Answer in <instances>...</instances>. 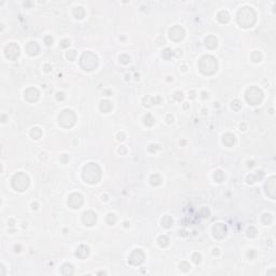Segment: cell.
<instances>
[{
    "instance_id": "cell-1",
    "label": "cell",
    "mask_w": 276,
    "mask_h": 276,
    "mask_svg": "<svg viewBox=\"0 0 276 276\" xmlns=\"http://www.w3.org/2000/svg\"><path fill=\"white\" fill-rule=\"evenodd\" d=\"M102 172L99 166L95 163H90L83 168V178L88 183H96L100 179Z\"/></svg>"
},
{
    "instance_id": "cell-2",
    "label": "cell",
    "mask_w": 276,
    "mask_h": 276,
    "mask_svg": "<svg viewBox=\"0 0 276 276\" xmlns=\"http://www.w3.org/2000/svg\"><path fill=\"white\" fill-rule=\"evenodd\" d=\"M255 20H256V15L250 8H243L238 12V24L242 25L243 27H251L255 23Z\"/></svg>"
},
{
    "instance_id": "cell-3",
    "label": "cell",
    "mask_w": 276,
    "mask_h": 276,
    "mask_svg": "<svg viewBox=\"0 0 276 276\" xmlns=\"http://www.w3.org/2000/svg\"><path fill=\"white\" fill-rule=\"evenodd\" d=\"M200 70L204 74H212L217 71V62L212 56H204L200 60Z\"/></svg>"
},
{
    "instance_id": "cell-4",
    "label": "cell",
    "mask_w": 276,
    "mask_h": 276,
    "mask_svg": "<svg viewBox=\"0 0 276 276\" xmlns=\"http://www.w3.org/2000/svg\"><path fill=\"white\" fill-rule=\"evenodd\" d=\"M81 67L85 70H93L97 67V57L93 53L86 52L82 55L80 59Z\"/></svg>"
},
{
    "instance_id": "cell-5",
    "label": "cell",
    "mask_w": 276,
    "mask_h": 276,
    "mask_svg": "<svg viewBox=\"0 0 276 276\" xmlns=\"http://www.w3.org/2000/svg\"><path fill=\"white\" fill-rule=\"evenodd\" d=\"M29 184V179L25 174L18 173L12 178V187L17 191H24Z\"/></svg>"
},
{
    "instance_id": "cell-6",
    "label": "cell",
    "mask_w": 276,
    "mask_h": 276,
    "mask_svg": "<svg viewBox=\"0 0 276 276\" xmlns=\"http://www.w3.org/2000/svg\"><path fill=\"white\" fill-rule=\"evenodd\" d=\"M76 122V114L72 110H64L59 114V124L63 127H71Z\"/></svg>"
},
{
    "instance_id": "cell-7",
    "label": "cell",
    "mask_w": 276,
    "mask_h": 276,
    "mask_svg": "<svg viewBox=\"0 0 276 276\" xmlns=\"http://www.w3.org/2000/svg\"><path fill=\"white\" fill-rule=\"evenodd\" d=\"M263 94L258 88H250L246 93V99L250 105H258L261 102Z\"/></svg>"
},
{
    "instance_id": "cell-8",
    "label": "cell",
    "mask_w": 276,
    "mask_h": 276,
    "mask_svg": "<svg viewBox=\"0 0 276 276\" xmlns=\"http://www.w3.org/2000/svg\"><path fill=\"white\" fill-rule=\"evenodd\" d=\"M4 53H6V56L9 58V59H16V58L20 56V48H18L17 44L15 43H10L6 46V50H4Z\"/></svg>"
},
{
    "instance_id": "cell-9",
    "label": "cell",
    "mask_w": 276,
    "mask_h": 276,
    "mask_svg": "<svg viewBox=\"0 0 276 276\" xmlns=\"http://www.w3.org/2000/svg\"><path fill=\"white\" fill-rule=\"evenodd\" d=\"M145 260V255L144 252L140 249H136L131 254L130 256V263L133 264V265H138V264L142 263Z\"/></svg>"
},
{
    "instance_id": "cell-10",
    "label": "cell",
    "mask_w": 276,
    "mask_h": 276,
    "mask_svg": "<svg viewBox=\"0 0 276 276\" xmlns=\"http://www.w3.org/2000/svg\"><path fill=\"white\" fill-rule=\"evenodd\" d=\"M82 204H83V200H82V196H81L80 194L74 193V194H71V195L69 196L68 205L71 208H74V209H77V208H80Z\"/></svg>"
},
{
    "instance_id": "cell-11",
    "label": "cell",
    "mask_w": 276,
    "mask_h": 276,
    "mask_svg": "<svg viewBox=\"0 0 276 276\" xmlns=\"http://www.w3.org/2000/svg\"><path fill=\"white\" fill-rule=\"evenodd\" d=\"M184 36V30L179 26H175L169 30V37L174 41H180Z\"/></svg>"
},
{
    "instance_id": "cell-12",
    "label": "cell",
    "mask_w": 276,
    "mask_h": 276,
    "mask_svg": "<svg viewBox=\"0 0 276 276\" xmlns=\"http://www.w3.org/2000/svg\"><path fill=\"white\" fill-rule=\"evenodd\" d=\"M212 232H214V236L217 238H222L226 236V226L222 223H218L212 228Z\"/></svg>"
},
{
    "instance_id": "cell-13",
    "label": "cell",
    "mask_w": 276,
    "mask_h": 276,
    "mask_svg": "<svg viewBox=\"0 0 276 276\" xmlns=\"http://www.w3.org/2000/svg\"><path fill=\"white\" fill-rule=\"evenodd\" d=\"M83 222L86 226H93L96 222V214L93 212H86L83 214Z\"/></svg>"
},
{
    "instance_id": "cell-14",
    "label": "cell",
    "mask_w": 276,
    "mask_h": 276,
    "mask_svg": "<svg viewBox=\"0 0 276 276\" xmlns=\"http://www.w3.org/2000/svg\"><path fill=\"white\" fill-rule=\"evenodd\" d=\"M25 98L28 100V102H36L39 98V92L37 88H30L25 92Z\"/></svg>"
},
{
    "instance_id": "cell-15",
    "label": "cell",
    "mask_w": 276,
    "mask_h": 276,
    "mask_svg": "<svg viewBox=\"0 0 276 276\" xmlns=\"http://www.w3.org/2000/svg\"><path fill=\"white\" fill-rule=\"evenodd\" d=\"M76 256L80 259H85L88 256V248L86 246H84V245L79 246L76 251Z\"/></svg>"
},
{
    "instance_id": "cell-16",
    "label": "cell",
    "mask_w": 276,
    "mask_h": 276,
    "mask_svg": "<svg viewBox=\"0 0 276 276\" xmlns=\"http://www.w3.org/2000/svg\"><path fill=\"white\" fill-rule=\"evenodd\" d=\"M26 51L29 55H36L39 52V46L36 42H29L26 46Z\"/></svg>"
},
{
    "instance_id": "cell-17",
    "label": "cell",
    "mask_w": 276,
    "mask_h": 276,
    "mask_svg": "<svg viewBox=\"0 0 276 276\" xmlns=\"http://www.w3.org/2000/svg\"><path fill=\"white\" fill-rule=\"evenodd\" d=\"M205 45L208 49H215L217 46V39L212 36H209L205 39Z\"/></svg>"
},
{
    "instance_id": "cell-18",
    "label": "cell",
    "mask_w": 276,
    "mask_h": 276,
    "mask_svg": "<svg viewBox=\"0 0 276 276\" xmlns=\"http://www.w3.org/2000/svg\"><path fill=\"white\" fill-rule=\"evenodd\" d=\"M235 142V137L232 134H226L223 136V144L228 147H231Z\"/></svg>"
},
{
    "instance_id": "cell-19",
    "label": "cell",
    "mask_w": 276,
    "mask_h": 276,
    "mask_svg": "<svg viewBox=\"0 0 276 276\" xmlns=\"http://www.w3.org/2000/svg\"><path fill=\"white\" fill-rule=\"evenodd\" d=\"M62 274L63 275H71L74 274V268L71 264H64V266L62 268Z\"/></svg>"
},
{
    "instance_id": "cell-20",
    "label": "cell",
    "mask_w": 276,
    "mask_h": 276,
    "mask_svg": "<svg viewBox=\"0 0 276 276\" xmlns=\"http://www.w3.org/2000/svg\"><path fill=\"white\" fill-rule=\"evenodd\" d=\"M111 108H112V105L108 100H104V102H102V104H100V110L104 112H109L111 110Z\"/></svg>"
},
{
    "instance_id": "cell-21",
    "label": "cell",
    "mask_w": 276,
    "mask_h": 276,
    "mask_svg": "<svg viewBox=\"0 0 276 276\" xmlns=\"http://www.w3.org/2000/svg\"><path fill=\"white\" fill-rule=\"evenodd\" d=\"M218 18L221 23H226L229 21V14L226 12V11H222V12L219 13Z\"/></svg>"
},
{
    "instance_id": "cell-22",
    "label": "cell",
    "mask_w": 276,
    "mask_h": 276,
    "mask_svg": "<svg viewBox=\"0 0 276 276\" xmlns=\"http://www.w3.org/2000/svg\"><path fill=\"white\" fill-rule=\"evenodd\" d=\"M162 223H163V226H164L165 228H169V226L173 224V219L170 218L169 216H166L165 218H163Z\"/></svg>"
},
{
    "instance_id": "cell-23",
    "label": "cell",
    "mask_w": 276,
    "mask_h": 276,
    "mask_svg": "<svg viewBox=\"0 0 276 276\" xmlns=\"http://www.w3.org/2000/svg\"><path fill=\"white\" fill-rule=\"evenodd\" d=\"M31 136L35 138V139H38V138H40L41 136V130L39 127H35L32 128L31 131Z\"/></svg>"
},
{
    "instance_id": "cell-24",
    "label": "cell",
    "mask_w": 276,
    "mask_h": 276,
    "mask_svg": "<svg viewBox=\"0 0 276 276\" xmlns=\"http://www.w3.org/2000/svg\"><path fill=\"white\" fill-rule=\"evenodd\" d=\"M159 244H160L162 247L167 246V245H168V237H167V236H161V237L159 238Z\"/></svg>"
},
{
    "instance_id": "cell-25",
    "label": "cell",
    "mask_w": 276,
    "mask_h": 276,
    "mask_svg": "<svg viewBox=\"0 0 276 276\" xmlns=\"http://www.w3.org/2000/svg\"><path fill=\"white\" fill-rule=\"evenodd\" d=\"M215 179L217 180L218 182H221L222 180L224 179V174L221 172V170H218V172H216V174H215Z\"/></svg>"
},
{
    "instance_id": "cell-26",
    "label": "cell",
    "mask_w": 276,
    "mask_h": 276,
    "mask_svg": "<svg viewBox=\"0 0 276 276\" xmlns=\"http://www.w3.org/2000/svg\"><path fill=\"white\" fill-rule=\"evenodd\" d=\"M173 55V51L170 50V49H165L164 51H163V57L166 58V59H169L170 57H172Z\"/></svg>"
},
{
    "instance_id": "cell-27",
    "label": "cell",
    "mask_w": 276,
    "mask_h": 276,
    "mask_svg": "<svg viewBox=\"0 0 276 276\" xmlns=\"http://www.w3.org/2000/svg\"><path fill=\"white\" fill-rule=\"evenodd\" d=\"M153 118L151 117V114H147L146 117H145V124L146 125H152L153 124Z\"/></svg>"
},
{
    "instance_id": "cell-28",
    "label": "cell",
    "mask_w": 276,
    "mask_h": 276,
    "mask_svg": "<svg viewBox=\"0 0 276 276\" xmlns=\"http://www.w3.org/2000/svg\"><path fill=\"white\" fill-rule=\"evenodd\" d=\"M180 270L183 271V272H188L190 270V265H189L188 262H182L180 264Z\"/></svg>"
},
{
    "instance_id": "cell-29",
    "label": "cell",
    "mask_w": 276,
    "mask_h": 276,
    "mask_svg": "<svg viewBox=\"0 0 276 276\" xmlns=\"http://www.w3.org/2000/svg\"><path fill=\"white\" fill-rule=\"evenodd\" d=\"M116 220H117L116 216H114V215H112V214L108 215V217H107V222H108L109 224H113L114 222H116Z\"/></svg>"
},
{
    "instance_id": "cell-30",
    "label": "cell",
    "mask_w": 276,
    "mask_h": 276,
    "mask_svg": "<svg viewBox=\"0 0 276 276\" xmlns=\"http://www.w3.org/2000/svg\"><path fill=\"white\" fill-rule=\"evenodd\" d=\"M256 233H257V231L255 230V228H249L248 229V236L249 237H255V236H256Z\"/></svg>"
},
{
    "instance_id": "cell-31",
    "label": "cell",
    "mask_w": 276,
    "mask_h": 276,
    "mask_svg": "<svg viewBox=\"0 0 276 276\" xmlns=\"http://www.w3.org/2000/svg\"><path fill=\"white\" fill-rule=\"evenodd\" d=\"M232 108H234L235 110H238V109L240 108V102H238V100H234V102H232Z\"/></svg>"
},
{
    "instance_id": "cell-32",
    "label": "cell",
    "mask_w": 276,
    "mask_h": 276,
    "mask_svg": "<svg viewBox=\"0 0 276 276\" xmlns=\"http://www.w3.org/2000/svg\"><path fill=\"white\" fill-rule=\"evenodd\" d=\"M192 259H193V261L195 263H200V261H201V256L198 254H194L193 256H192Z\"/></svg>"
},
{
    "instance_id": "cell-33",
    "label": "cell",
    "mask_w": 276,
    "mask_h": 276,
    "mask_svg": "<svg viewBox=\"0 0 276 276\" xmlns=\"http://www.w3.org/2000/svg\"><path fill=\"white\" fill-rule=\"evenodd\" d=\"M74 55H76V51H70L68 54H67V57H68L70 60H74Z\"/></svg>"
},
{
    "instance_id": "cell-34",
    "label": "cell",
    "mask_w": 276,
    "mask_h": 276,
    "mask_svg": "<svg viewBox=\"0 0 276 276\" xmlns=\"http://www.w3.org/2000/svg\"><path fill=\"white\" fill-rule=\"evenodd\" d=\"M175 97H176L177 100H181L182 98H183V94H182V93H180V92H177L176 95H175Z\"/></svg>"
},
{
    "instance_id": "cell-35",
    "label": "cell",
    "mask_w": 276,
    "mask_h": 276,
    "mask_svg": "<svg viewBox=\"0 0 276 276\" xmlns=\"http://www.w3.org/2000/svg\"><path fill=\"white\" fill-rule=\"evenodd\" d=\"M119 137H120V138H119V139H120V140H123V139H124V135H123V134H119Z\"/></svg>"
}]
</instances>
